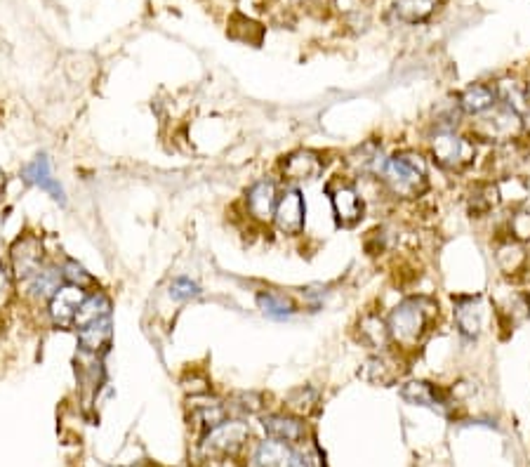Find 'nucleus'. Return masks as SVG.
I'll return each instance as SVG.
<instances>
[{"mask_svg":"<svg viewBox=\"0 0 530 467\" xmlns=\"http://www.w3.org/2000/svg\"><path fill=\"white\" fill-rule=\"evenodd\" d=\"M436 316H438V305L431 297L412 296L400 300L387 314L389 333H391L394 347L400 349V352L419 347L431 333Z\"/></svg>","mask_w":530,"mask_h":467,"instance_id":"nucleus-1","label":"nucleus"},{"mask_svg":"<svg viewBox=\"0 0 530 467\" xmlns=\"http://www.w3.org/2000/svg\"><path fill=\"white\" fill-rule=\"evenodd\" d=\"M380 182L387 190V194L399 199V201H418L419 196H424L429 190L427 159L419 151H412V149L396 151L394 156L387 159Z\"/></svg>","mask_w":530,"mask_h":467,"instance_id":"nucleus-2","label":"nucleus"},{"mask_svg":"<svg viewBox=\"0 0 530 467\" xmlns=\"http://www.w3.org/2000/svg\"><path fill=\"white\" fill-rule=\"evenodd\" d=\"M429 149L436 166L450 172L467 170L477 159V142L455 128H436L429 140Z\"/></svg>","mask_w":530,"mask_h":467,"instance_id":"nucleus-3","label":"nucleus"},{"mask_svg":"<svg viewBox=\"0 0 530 467\" xmlns=\"http://www.w3.org/2000/svg\"><path fill=\"white\" fill-rule=\"evenodd\" d=\"M524 132L525 128L521 116L512 107L502 104V102L495 104L490 112L477 116V121L471 125V135L477 137V140H483V142H493L495 147L518 142Z\"/></svg>","mask_w":530,"mask_h":467,"instance_id":"nucleus-4","label":"nucleus"},{"mask_svg":"<svg viewBox=\"0 0 530 467\" xmlns=\"http://www.w3.org/2000/svg\"><path fill=\"white\" fill-rule=\"evenodd\" d=\"M250 425L243 418H226L203 434L200 451L206 458H234L246 449Z\"/></svg>","mask_w":530,"mask_h":467,"instance_id":"nucleus-5","label":"nucleus"},{"mask_svg":"<svg viewBox=\"0 0 530 467\" xmlns=\"http://www.w3.org/2000/svg\"><path fill=\"white\" fill-rule=\"evenodd\" d=\"M7 258H10L12 272L17 277V284L29 281L35 272H41L43 267L47 265V250L45 243L38 234H22L12 241V246L7 248Z\"/></svg>","mask_w":530,"mask_h":467,"instance_id":"nucleus-6","label":"nucleus"},{"mask_svg":"<svg viewBox=\"0 0 530 467\" xmlns=\"http://www.w3.org/2000/svg\"><path fill=\"white\" fill-rule=\"evenodd\" d=\"M330 196V206H332V215L340 227H356L365 215V203L361 191L356 190V184L352 180L335 178L330 180L325 187Z\"/></svg>","mask_w":530,"mask_h":467,"instance_id":"nucleus-7","label":"nucleus"},{"mask_svg":"<svg viewBox=\"0 0 530 467\" xmlns=\"http://www.w3.org/2000/svg\"><path fill=\"white\" fill-rule=\"evenodd\" d=\"M271 225L276 227V231L283 234V237H300L302 231H304L306 201L304 194L297 187H293V184L283 187Z\"/></svg>","mask_w":530,"mask_h":467,"instance_id":"nucleus-8","label":"nucleus"},{"mask_svg":"<svg viewBox=\"0 0 530 467\" xmlns=\"http://www.w3.org/2000/svg\"><path fill=\"white\" fill-rule=\"evenodd\" d=\"M399 394L400 399L410 404V406L431 408V411H436V413L441 415H448L455 406L453 394H450L446 387L429 383V380H410V383H403L400 384Z\"/></svg>","mask_w":530,"mask_h":467,"instance_id":"nucleus-9","label":"nucleus"},{"mask_svg":"<svg viewBox=\"0 0 530 467\" xmlns=\"http://www.w3.org/2000/svg\"><path fill=\"white\" fill-rule=\"evenodd\" d=\"M278 196H281V187L276 180L259 178L255 180L246 190L243 203H246V215L259 225H269L274 219V210H276Z\"/></svg>","mask_w":530,"mask_h":467,"instance_id":"nucleus-10","label":"nucleus"},{"mask_svg":"<svg viewBox=\"0 0 530 467\" xmlns=\"http://www.w3.org/2000/svg\"><path fill=\"white\" fill-rule=\"evenodd\" d=\"M325 170V159L316 149H294L281 161V175L294 187L297 182H312Z\"/></svg>","mask_w":530,"mask_h":467,"instance_id":"nucleus-11","label":"nucleus"},{"mask_svg":"<svg viewBox=\"0 0 530 467\" xmlns=\"http://www.w3.org/2000/svg\"><path fill=\"white\" fill-rule=\"evenodd\" d=\"M90 290L78 288V286L64 284L59 286V290L50 297V302L45 305V314L50 324L54 328H71V326L76 324V314L81 309L82 300L88 296Z\"/></svg>","mask_w":530,"mask_h":467,"instance_id":"nucleus-12","label":"nucleus"},{"mask_svg":"<svg viewBox=\"0 0 530 467\" xmlns=\"http://www.w3.org/2000/svg\"><path fill=\"white\" fill-rule=\"evenodd\" d=\"M403 373H406V366H403L399 352H394V349H384V352H375V355L368 356V359L363 361V368L359 371V375L365 383L389 387V384H394L396 380H400Z\"/></svg>","mask_w":530,"mask_h":467,"instance_id":"nucleus-13","label":"nucleus"},{"mask_svg":"<svg viewBox=\"0 0 530 467\" xmlns=\"http://www.w3.org/2000/svg\"><path fill=\"white\" fill-rule=\"evenodd\" d=\"M347 168L353 178H382V170L387 166V156L380 140H365L363 144L353 147L347 154Z\"/></svg>","mask_w":530,"mask_h":467,"instance_id":"nucleus-14","label":"nucleus"},{"mask_svg":"<svg viewBox=\"0 0 530 467\" xmlns=\"http://www.w3.org/2000/svg\"><path fill=\"white\" fill-rule=\"evenodd\" d=\"M455 326L458 333L467 340H477L483 331V319H486V305L481 296H458L453 297Z\"/></svg>","mask_w":530,"mask_h":467,"instance_id":"nucleus-15","label":"nucleus"},{"mask_svg":"<svg viewBox=\"0 0 530 467\" xmlns=\"http://www.w3.org/2000/svg\"><path fill=\"white\" fill-rule=\"evenodd\" d=\"M493 309L505 328H516L530 316V296L525 290L506 288L493 297Z\"/></svg>","mask_w":530,"mask_h":467,"instance_id":"nucleus-16","label":"nucleus"},{"mask_svg":"<svg viewBox=\"0 0 530 467\" xmlns=\"http://www.w3.org/2000/svg\"><path fill=\"white\" fill-rule=\"evenodd\" d=\"M76 337L82 355L104 356L113 343V319L111 316H104V319L78 326Z\"/></svg>","mask_w":530,"mask_h":467,"instance_id":"nucleus-17","label":"nucleus"},{"mask_svg":"<svg viewBox=\"0 0 530 467\" xmlns=\"http://www.w3.org/2000/svg\"><path fill=\"white\" fill-rule=\"evenodd\" d=\"M22 182L47 191V194H50V199L57 203H62V206L66 203L64 187L59 184L57 178H53V166H50V159H47V154H38L34 161H29V163L22 168Z\"/></svg>","mask_w":530,"mask_h":467,"instance_id":"nucleus-18","label":"nucleus"},{"mask_svg":"<svg viewBox=\"0 0 530 467\" xmlns=\"http://www.w3.org/2000/svg\"><path fill=\"white\" fill-rule=\"evenodd\" d=\"M24 296L29 297L34 305H47L50 297L59 290V286H64V277H62V267L59 262H47L41 272H35L29 281H24Z\"/></svg>","mask_w":530,"mask_h":467,"instance_id":"nucleus-19","label":"nucleus"},{"mask_svg":"<svg viewBox=\"0 0 530 467\" xmlns=\"http://www.w3.org/2000/svg\"><path fill=\"white\" fill-rule=\"evenodd\" d=\"M458 109L462 116H481V113L490 112L495 104H500V95H497V85L490 83H471L467 85L458 97Z\"/></svg>","mask_w":530,"mask_h":467,"instance_id":"nucleus-20","label":"nucleus"},{"mask_svg":"<svg viewBox=\"0 0 530 467\" xmlns=\"http://www.w3.org/2000/svg\"><path fill=\"white\" fill-rule=\"evenodd\" d=\"M262 427H265L266 437L288 443V446L302 443L306 437V425L302 423V418H297V415L293 413L262 415Z\"/></svg>","mask_w":530,"mask_h":467,"instance_id":"nucleus-21","label":"nucleus"},{"mask_svg":"<svg viewBox=\"0 0 530 467\" xmlns=\"http://www.w3.org/2000/svg\"><path fill=\"white\" fill-rule=\"evenodd\" d=\"M356 333H359V343L372 352H384V349L394 347L387 319L377 312H365L356 324Z\"/></svg>","mask_w":530,"mask_h":467,"instance_id":"nucleus-22","label":"nucleus"},{"mask_svg":"<svg viewBox=\"0 0 530 467\" xmlns=\"http://www.w3.org/2000/svg\"><path fill=\"white\" fill-rule=\"evenodd\" d=\"M495 262L505 277H518L521 272H528V250L524 243L506 238L495 248Z\"/></svg>","mask_w":530,"mask_h":467,"instance_id":"nucleus-23","label":"nucleus"},{"mask_svg":"<svg viewBox=\"0 0 530 467\" xmlns=\"http://www.w3.org/2000/svg\"><path fill=\"white\" fill-rule=\"evenodd\" d=\"M441 0H394L391 17L400 24H424L438 10Z\"/></svg>","mask_w":530,"mask_h":467,"instance_id":"nucleus-24","label":"nucleus"},{"mask_svg":"<svg viewBox=\"0 0 530 467\" xmlns=\"http://www.w3.org/2000/svg\"><path fill=\"white\" fill-rule=\"evenodd\" d=\"M255 300H257V307L262 309V314H265V316H269V319H276V321L290 319V316H294V314H297V309H300L293 297L285 296V293H281V290H274V288L259 290Z\"/></svg>","mask_w":530,"mask_h":467,"instance_id":"nucleus-25","label":"nucleus"},{"mask_svg":"<svg viewBox=\"0 0 530 467\" xmlns=\"http://www.w3.org/2000/svg\"><path fill=\"white\" fill-rule=\"evenodd\" d=\"M111 314H113L111 296L104 293V290H90L88 296H85V300H82L81 309H78L73 328L90 324V321L104 319V316H111Z\"/></svg>","mask_w":530,"mask_h":467,"instance_id":"nucleus-26","label":"nucleus"},{"mask_svg":"<svg viewBox=\"0 0 530 467\" xmlns=\"http://www.w3.org/2000/svg\"><path fill=\"white\" fill-rule=\"evenodd\" d=\"M469 215L471 218H486L500 206V190H497V182H477L474 190L469 194Z\"/></svg>","mask_w":530,"mask_h":467,"instance_id":"nucleus-27","label":"nucleus"},{"mask_svg":"<svg viewBox=\"0 0 530 467\" xmlns=\"http://www.w3.org/2000/svg\"><path fill=\"white\" fill-rule=\"evenodd\" d=\"M321 404V392L312 384H302V387H294L285 394V408H288V413L297 415V418H306V415H312L313 411Z\"/></svg>","mask_w":530,"mask_h":467,"instance_id":"nucleus-28","label":"nucleus"},{"mask_svg":"<svg viewBox=\"0 0 530 467\" xmlns=\"http://www.w3.org/2000/svg\"><path fill=\"white\" fill-rule=\"evenodd\" d=\"M226 413L229 418H250V415L262 413V408H265V396L259 394V392H234L226 399Z\"/></svg>","mask_w":530,"mask_h":467,"instance_id":"nucleus-29","label":"nucleus"},{"mask_svg":"<svg viewBox=\"0 0 530 467\" xmlns=\"http://www.w3.org/2000/svg\"><path fill=\"white\" fill-rule=\"evenodd\" d=\"M290 446L276 439H266V442H259L257 449L253 453V461L257 467H285L288 465Z\"/></svg>","mask_w":530,"mask_h":467,"instance_id":"nucleus-30","label":"nucleus"},{"mask_svg":"<svg viewBox=\"0 0 530 467\" xmlns=\"http://www.w3.org/2000/svg\"><path fill=\"white\" fill-rule=\"evenodd\" d=\"M59 267H62V277H64V284L78 286V288H85V290H92L94 286H97V281H94L92 274H90L88 269L81 265V262L73 260V258H64Z\"/></svg>","mask_w":530,"mask_h":467,"instance_id":"nucleus-31","label":"nucleus"},{"mask_svg":"<svg viewBox=\"0 0 530 467\" xmlns=\"http://www.w3.org/2000/svg\"><path fill=\"white\" fill-rule=\"evenodd\" d=\"M14 290H17V277L12 272L10 258L0 250V309L10 305Z\"/></svg>","mask_w":530,"mask_h":467,"instance_id":"nucleus-32","label":"nucleus"},{"mask_svg":"<svg viewBox=\"0 0 530 467\" xmlns=\"http://www.w3.org/2000/svg\"><path fill=\"white\" fill-rule=\"evenodd\" d=\"M506 231H509V238H514V241L528 246L530 243V210H525V208H516V210L512 213V218H509Z\"/></svg>","mask_w":530,"mask_h":467,"instance_id":"nucleus-33","label":"nucleus"},{"mask_svg":"<svg viewBox=\"0 0 530 467\" xmlns=\"http://www.w3.org/2000/svg\"><path fill=\"white\" fill-rule=\"evenodd\" d=\"M168 293H170L172 300L188 302L203 296V288H200L196 281H191L188 277H177V278H172L170 286H168Z\"/></svg>","mask_w":530,"mask_h":467,"instance_id":"nucleus-34","label":"nucleus"},{"mask_svg":"<svg viewBox=\"0 0 530 467\" xmlns=\"http://www.w3.org/2000/svg\"><path fill=\"white\" fill-rule=\"evenodd\" d=\"M285 467H318L316 455L306 449H290L288 465Z\"/></svg>","mask_w":530,"mask_h":467,"instance_id":"nucleus-35","label":"nucleus"},{"mask_svg":"<svg viewBox=\"0 0 530 467\" xmlns=\"http://www.w3.org/2000/svg\"><path fill=\"white\" fill-rule=\"evenodd\" d=\"M302 297H304V305L312 312H316L318 307H321V302H323L325 297V288L323 286H309V288L302 290Z\"/></svg>","mask_w":530,"mask_h":467,"instance_id":"nucleus-36","label":"nucleus"},{"mask_svg":"<svg viewBox=\"0 0 530 467\" xmlns=\"http://www.w3.org/2000/svg\"><path fill=\"white\" fill-rule=\"evenodd\" d=\"M3 191H5V172L0 170V199H3Z\"/></svg>","mask_w":530,"mask_h":467,"instance_id":"nucleus-37","label":"nucleus"},{"mask_svg":"<svg viewBox=\"0 0 530 467\" xmlns=\"http://www.w3.org/2000/svg\"><path fill=\"white\" fill-rule=\"evenodd\" d=\"M293 3H300L302 5V3H309V0H293Z\"/></svg>","mask_w":530,"mask_h":467,"instance_id":"nucleus-38","label":"nucleus"},{"mask_svg":"<svg viewBox=\"0 0 530 467\" xmlns=\"http://www.w3.org/2000/svg\"><path fill=\"white\" fill-rule=\"evenodd\" d=\"M528 272H530V253H528Z\"/></svg>","mask_w":530,"mask_h":467,"instance_id":"nucleus-39","label":"nucleus"}]
</instances>
